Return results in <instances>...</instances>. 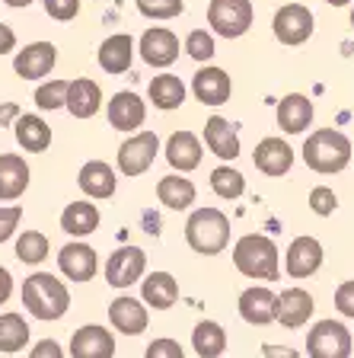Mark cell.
<instances>
[{
    "label": "cell",
    "mask_w": 354,
    "mask_h": 358,
    "mask_svg": "<svg viewBox=\"0 0 354 358\" xmlns=\"http://www.w3.org/2000/svg\"><path fill=\"white\" fill-rule=\"evenodd\" d=\"M303 164L319 176L341 173L351 164V138L339 128H319L303 141Z\"/></svg>",
    "instance_id": "1"
},
{
    "label": "cell",
    "mask_w": 354,
    "mask_h": 358,
    "mask_svg": "<svg viewBox=\"0 0 354 358\" xmlns=\"http://www.w3.org/2000/svg\"><path fill=\"white\" fill-rule=\"evenodd\" d=\"M233 266L239 275L256 282H278V243L265 234H246L233 243Z\"/></svg>",
    "instance_id": "2"
},
{
    "label": "cell",
    "mask_w": 354,
    "mask_h": 358,
    "mask_svg": "<svg viewBox=\"0 0 354 358\" xmlns=\"http://www.w3.org/2000/svg\"><path fill=\"white\" fill-rule=\"evenodd\" d=\"M22 307L36 320H61L71 310V291L52 272H36L22 282Z\"/></svg>",
    "instance_id": "3"
},
{
    "label": "cell",
    "mask_w": 354,
    "mask_h": 358,
    "mask_svg": "<svg viewBox=\"0 0 354 358\" xmlns=\"http://www.w3.org/2000/svg\"><path fill=\"white\" fill-rule=\"evenodd\" d=\"M185 243L198 256H217L230 243V217L221 208H195L185 221Z\"/></svg>",
    "instance_id": "4"
},
{
    "label": "cell",
    "mask_w": 354,
    "mask_h": 358,
    "mask_svg": "<svg viewBox=\"0 0 354 358\" xmlns=\"http://www.w3.org/2000/svg\"><path fill=\"white\" fill-rule=\"evenodd\" d=\"M256 7L252 0H211L207 3V26L221 38H239L252 29Z\"/></svg>",
    "instance_id": "5"
},
{
    "label": "cell",
    "mask_w": 354,
    "mask_h": 358,
    "mask_svg": "<svg viewBox=\"0 0 354 358\" xmlns=\"http://www.w3.org/2000/svg\"><path fill=\"white\" fill-rule=\"evenodd\" d=\"M351 333L339 320H319L307 333V355L310 358H351Z\"/></svg>",
    "instance_id": "6"
},
{
    "label": "cell",
    "mask_w": 354,
    "mask_h": 358,
    "mask_svg": "<svg viewBox=\"0 0 354 358\" xmlns=\"http://www.w3.org/2000/svg\"><path fill=\"white\" fill-rule=\"evenodd\" d=\"M156 154H160V138L156 131H134L121 148H118V170L128 179L144 176L154 166Z\"/></svg>",
    "instance_id": "7"
},
{
    "label": "cell",
    "mask_w": 354,
    "mask_h": 358,
    "mask_svg": "<svg viewBox=\"0 0 354 358\" xmlns=\"http://www.w3.org/2000/svg\"><path fill=\"white\" fill-rule=\"evenodd\" d=\"M147 272V253L140 246H118L105 259V282L112 288H131Z\"/></svg>",
    "instance_id": "8"
},
{
    "label": "cell",
    "mask_w": 354,
    "mask_h": 358,
    "mask_svg": "<svg viewBox=\"0 0 354 358\" xmlns=\"http://www.w3.org/2000/svg\"><path fill=\"white\" fill-rule=\"evenodd\" d=\"M272 29H274V38H278L281 45H290V48H294V45H303L313 36L310 7H303V3H284V7L274 13Z\"/></svg>",
    "instance_id": "9"
},
{
    "label": "cell",
    "mask_w": 354,
    "mask_h": 358,
    "mask_svg": "<svg viewBox=\"0 0 354 358\" xmlns=\"http://www.w3.org/2000/svg\"><path fill=\"white\" fill-rule=\"evenodd\" d=\"M323 243L310 234H303V237H294L288 246V253H284V268H288L290 278H310L316 275L319 268H323Z\"/></svg>",
    "instance_id": "10"
},
{
    "label": "cell",
    "mask_w": 354,
    "mask_h": 358,
    "mask_svg": "<svg viewBox=\"0 0 354 358\" xmlns=\"http://www.w3.org/2000/svg\"><path fill=\"white\" fill-rule=\"evenodd\" d=\"M313 310H316V304H313V294L307 288H284L281 294H274V320L281 327L288 329L307 327Z\"/></svg>",
    "instance_id": "11"
},
{
    "label": "cell",
    "mask_w": 354,
    "mask_h": 358,
    "mask_svg": "<svg viewBox=\"0 0 354 358\" xmlns=\"http://www.w3.org/2000/svg\"><path fill=\"white\" fill-rule=\"evenodd\" d=\"M58 268L64 272V278H71V282L80 285V282H89V278L99 272V256L89 243H83V240H71L67 246H61Z\"/></svg>",
    "instance_id": "12"
},
{
    "label": "cell",
    "mask_w": 354,
    "mask_h": 358,
    "mask_svg": "<svg viewBox=\"0 0 354 358\" xmlns=\"http://www.w3.org/2000/svg\"><path fill=\"white\" fill-rule=\"evenodd\" d=\"M54 64H58V48L52 42H32L13 58V71L22 80H42L54 71Z\"/></svg>",
    "instance_id": "13"
},
{
    "label": "cell",
    "mask_w": 354,
    "mask_h": 358,
    "mask_svg": "<svg viewBox=\"0 0 354 358\" xmlns=\"http://www.w3.org/2000/svg\"><path fill=\"white\" fill-rule=\"evenodd\" d=\"M138 52L150 67H170L179 58V36L172 29H166V26H150L140 36Z\"/></svg>",
    "instance_id": "14"
},
{
    "label": "cell",
    "mask_w": 354,
    "mask_h": 358,
    "mask_svg": "<svg viewBox=\"0 0 354 358\" xmlns=\"http://www.w3.org/2000/svg\"><path fill=\"white\" fill-rule=\"evenodd\" d=\"M252 164H256L258 173L281 179L294 166V148L288 141H281V138H262L256 144V150H252Z\"/></svg>",
    "instance_id": "15"
},
{
    "label": "cell",
    "mask_w": 354,
    "mask_h": 358,
    "mask_svg": "<svg viewBox=\"0 0 354 358\" xmlns=\"http://www.w3.org/2000/svg\"><path fill=\"white\" fill-rule=\"evenodd\" d=\"M105 115H109V125L115 128V131L131 134L144 125V119H147V103H144L138 93H131V90H121V93H115V96L109 99Z\"/></svg>",
    "instance_id": "16"
},
{
    "label": "cell",
    "mask_w": 354,
    "mask_h": 358,
    "mask_svg": "<svg viewBox=\"0 0 354 358\" xmlns=\"http://www.w3.org/2000/svg\"><path fill=\"white\" fill-rule=\"evenodd\" d=\"M71 358H115V336L99 323H87L71 336Z\"/></svg>",
    "instance_id": "17"
},
{
    "label": "cell",
    "mask_w": 354,
    "mask_h": 358,
    "mask_svg": "<svg viewBox=\"0 0 354 358\" xmlns=\"http://www.w3.org/2000/svg\"><path fill=\"white\" fill-rule=\"evenodd\" d=\"M192 93L198 103L205 106H223L233 93V80L223 67H214V64H205L198 74L192 77Z\"/></svg>",
    "instance_id": "18"
},
{
    "label": "cell",
    "mask_w": 354,
    "mask_h": 358,
    "mask_svg": "<svg viewBox=\"0 0 354 358\" xmlns=\"http://www.w3.org/2000/svg\"><path fill=\"white\" fill-rule=\"evenodd\" d=\"M147 307H144V301L131 298V294H121V298H115L109 304V323L112 329H118V333L125 336H140L144 329H147Z\"/></svg>",
    "instance_id": "19"
},
{
    "label": "cell",
    "mask_w": 354,
    "mask_h": 358,
    "mask_svg": "<svg viewBox=\"0 0 354 358\" xmlns=\"http://www.w3.org/2000/svg\"><path fill=\"white\" fill-rule=\"evenodd\" d=\"M64 109L74 115V119H93L99 109H103V90L96 80L89 77H77V80L67 83V99Z\"/></svg>",
    "instance_id": "20"
},
{
    "label": "cell",
    "mask_w": 354,
    "mask_h": 358,
    "mask_svg": "<svg viewBox=\"0 0 354 358\" xmlns=\"http://www.w3.org/2000/svg\"><path fill=\"white\" fill-rule=\"evenodd\" d=\"M239 307V317H243L249 327H268L274 323V291L265 288V285H252L239 294L236 301Z\"/></svg>",
    "instance_id": "21"
},
{
    "label": "cell",
    "mask_w": 354,
    "mask_h": 358,
    "mask_svg": "<svg viewBox=\"0 0 354 358\" xmlns=\"http://www.w3.org/2000/svg\"><path fill=\"white\" fill-rule=\"evenodd\" d=\"M166 160H170V166L176 173H192L201 166V141L195 131H172L170 141H166Z\"/></svg>",
    "instance_id": "22"
},
{
    "label": "cell",
    "mask_w": 354,
    "mask_h": 358,
    "mask_svg": "<svg viewBox=\"0 0 354 358\" xmlns=\"http://www.w3.org/2000/svg\"><path fill=\"white\" fill-rule=\"evenodd\" d=\"M13 134H16V144L26 154H42V150L52 148V125L42 115H36V112H22L20 119L13 122Z\"/></svg>",
    "instance_id": "23"
},
{
    "label": "cell",
    "mask_w": 354,
    "mask_h": 358,
    "mask_svg": "<svg viewBox=\"0 0 354 358\" xmlns=\"http://www.w3.org/2000/svg\"><path fill=\"white\" fill-rule=\"evenodd\" d=\"M274 115H278V128L284 134H303L313 125V103L303 93H288V96H281Z\"/></svg>",
    "instance_id": "24"
},
{
    "label": "cell",
    "mask_w": 354,
    "mask_h": 358,
    "mask_svg": "<svg viewBox=\"0 0 354 358\" xmlns=\"http://www.w3.org/2000/svg\"><path fill=\"white\" fill-rule=\"evenodd\" d=\"M77 182H80L87 199H99V201L112 199V195H115V186H118L115 170H112L105 160H87V164L80 166Z\"/></svg>",
    "instance_id": "25"
},
{
    "label": "cell",
    "mask_w": 354,
    "mask_h": 358,
    "mask_svg": "<svg viewBox=\"0 0 354 358\" xmlns=\"http://www.w3.org/2000/svg\"><path fill=\"white\" fill-rule=\"evenodd\" d=\"M205 144L214 157H221L223 164L239 157V134H236V128L223 115H211L205 122Z\"/></svg>",
    "instance_id": "26"
},
{
    "label": "cell",
    "mask_w": 354,
    "mask_h": 358,
    "mask_svg": "<svg viewBox=\"0 0 354 358\" xmlns=\"http://www.w3.org/2000/svg\"><path fill=\"white\" fill-rule=\"evenodd\" d=\"M29 189V164L22 154H0V201H16Z\"/></svg>",
    "instance_id": "27"
},
{
    "label": "cell",
    "mask_w": 354,
    "mask_h": 358,
    "mask_svg": "<svg viewBox=\"0 0 354 358\" xmlns=\"http://www.w3.org/2000/svg\"><path fill=\"white\" fill-rule=\"evenodd\" d=\"M96 61L105 74H125L134 61V38L128 32H115L109 36L96 52Z\"/></svg>",
    "instance_id": "28"
},
{
    "label": "cell",
    "mask_w": 354,
    "mask_h": 358,
    "mask_svg": "<svg viewBox=\"0 0 354 358\" xmlns=\"http://www.w3.org/2000/svg\"><path fill=\"white\" fill-rule=\"evenodd\" d=\"M99 208L93 205L89 199H80V201H71L64 211H61V231L71 234L74 240H83L99 227Z\"/></svg>",
    "instance_id": "29"
},
{
    "label": "cell",
    "mask_w": 354,
    "mask_h": 358,
    "mask_svg": "<svg viewBox=\"0 0 354 358\" xmlns=\"http://www.w3.org/2000/svg\"><path fill=\"white\" fill-rule=\"evenodd\" d=\"M156 199H160V205H166V208H172V211H185L195 205L198 189H195V182L185 179L182 173H170V176H163L160 182H156Z\"/></svg>",
    "instance_id": "30"
},
{
    "label": "cell",
    "mask_w": 354,
    "mask_h": 358,
    "mask_svg": "<svg viewBox=\"0 0 354 358\" xmlns=\"http://www.w3.org/2000/svg\"><path fill=\"white\" fill-rule=\"evenodd\" d=\"M140 298H144L147 307H154V310H170L179 301V282L170 272H150L140 282Z\"/></svg>",
    "instance_id": "31"
},
{
    "label": "cell",
    "mask_w": 354,
    "mask_h": 358,
    "mask_svg": "<svg viewBox=\"0 0 354 358\" xmlns=\"http://www.w3.org/2000/svg\"><path fill=\"white\" fill-rule=\"evenodd\" d=\"M147 96H150V103H154L156 109L172 112V109H179V106L185 103V83L179 80L176 74H160V77L150 80Z\"/></svg>",
    "instance_id": "32"
},
{
    "label": "cell",
    "mask_w": 354,
    "mask_h": 358,
    "mask_svg": "<svg viewBox=\"0 0 354 358\" xmlns=\"http://www.w3.org/2000/svg\"><path fill=\"white\" fill-rule=\"evenodd\" d=\"M192 349L198 358H221L227 352V333L217 320H201L192 333Z\"/></svg>",
    "instance_id": "33"
},
{
    "label": "cell",
    "mask_w": 354,
    "mask_h": 358,
    "mask_svg": "<svg viewBox=\"0 0 354 358\" xmlns=\"http://www.w3.org/2000/svg\"><path fill=\"white\" fill-rule=\"evenodd\" d=\"M26 343H29V323L13 310L0 313V352L13 355V352L26 349Z\"/></svg>",
    "instance_id": "34"
},
{
    "label": "cell",
    "mask_w": 354,
    "mask_h": 358,
    "mask_svg": "<svg viewBox=\"0 0 354 358\" xmlns=\"http://www.w3.org/2000/svg\"><path fill=\"white\" fill-rule=\"evenodd\" d=\"M48 250H52V243L42 231H22L16 240V259L26 266H38L42 259H48Z\"/></svg>",
    "instance_id": "35"
},
{
    "label": "cell",
    "mask_w": 354,
    "mask_h": 358,
    "mask_svg": "<svg viewBox=\"0 0 354 358\" xmlns=\"http://www.w3.org/2000/svg\"><path fill=\"white\" fill-rule=\"evenodd\" d=\"M211 189H214V195L233 201L246 192V176L239 170H233L230 164H223V166H217V170H211Z\"/></svg>",
    "instance_id": "36"
},
{
    "label": "cell",
    "mask_w": 354,
    "mask_h": 358,
    "mask_svg": "<svg viewBox=\"0 0 354 358\" xmlns=\"http://www.w3.org/2000/svg\"><path fill=\"white\" fill-rule=\"evenodd\" d=\"M67 83H71V80H48V83H38V90H36V106H38V109H42V112L64 109Z\"/></svg>",
    "instance_id": "37"
},
{
    "label": "cell",
    "mask_w": 354,
    "mask_h": 358,
    "mask_svg": "<svg viewBox=\"0 0 354 358\" xmlns=\"http://www.w3.org/2000/svg\"><path fill=\"white\" fill-rule=\"evenodd\" d=\"M185 52L192 55L198 64H205V61H211L217 55V45H214V36L205 29H192L189 36H185Z\"/></svg>",
    "instance_id": "38"
},
{
    "label": "cell",
    "mask_w": 354,
    "mask_h": 358,
    "mask_svg": "<svg viewBox=\"0 0 354 358\" xmlns=\"http://www.w3.org/2000/svg\"><path fill=\"white\" fill-rule=\"evenodd\" d=\"M138 10L147 20H172L185 10V0H138Z\"/></svg>",
    "instance_id": "39"
},
{
    "label": "cell",
    "mask_w": 354,
    "mask_h": 358,
    "mask_svg": "<svg viewBox=\"0 0 354 358\" xmlns=\"http://www.w3.org/2000/svg\"><path fill=\"white\" fill-rule=\"evenodd\" d=\"M310 208H313V215L329 217L335 208H339V195H335L329 186H316L310 192Z\"/></svg>",
    "instance_id": "40"
},
{
    "label": "cell",
    "mask_w": 354,
    "mask_h": 358,
    "mask_svg": "<svg viewBox=\"0 0 354 358\" xmlns=\"http://www.w3.org/2000/svg\"><path fill=\"white\" fill-rule=\"evenodd\" d=\"M42 3H45V13L58 22H71L80 13V0H42Z\"/></svg>",
    "instance_id": "41"
},
{
    "label": "cell",
    "mask_w": 354,
    "mask_h": 358,
    "mask_svg": "<svg viewBox=\"0 0 354 358\" xmlns=\"http://www.w3.org/2000/svg\"><path fill=\"white\" fill-rule=\"evenodd\" d=\"M20 221H22L20 205H0V243H7V240L13 237Z\"/></svg>",
    "instance_id": "42"
},
{
    "label": "cell",
    "mask_w": 354,
    "mask_h": 358,
    "mask_svg": "<svg viewBox=\"0 0 354 358\" xmlns=\"http://www.w3.org/2000/svg\"><path fill=\"white\" fill-rule=\"evenodd\" d=\"M144 358H185V352H182V345H179L176 339H170V336H160V339H154V343L147 345Z\"/></svg>",
    "instance_id": "43"
},
{
    "label": "cell",
    "mask_w": 354,
    "mask_h": 358,
    "mask_svg": "<svg viewBox=\"0 0 354 358\" xmlns=\"http://www.w3.org/2000/svg\"><path fill=\"white\" fill-rule=\"evenodd\" d=\"M335 307H339L341 317H351L354 320V278H348V282H341L335 288Z\"/></svg>",
    "instance_id": "44"
},
{
    "label": "cell",
    "mask_w": 354,
    "mask_h": 358,
    "mask_svg": "<svg viewBox=\"0 0 354 358\" xmlns=\"http://www.w3.org/2000/svg\"><path fill=\"white\" fill-rule=\"evenodd\" d=\"M29 358H64V349H61V343H54V339H42V343L32 345Z\"/></svg>",
    "instance_id": "45"
},
{
    "label": "cell",
    "mask_w": 354,
    "mask_h": 358,
    "mask_svg": "<svg viewBox=\"0 0 354 358\" xmlns=\"http://www.w3.org/2000/svg\"><path fill=\"white\" fill-rule=\"evenodd\" d=\"M16 48V32L10 29L7 22H0V55H10Z\"/></svg>",
    "instance_id": "46"
},
{
    "label": "cell",
    "mask_w": 354,
    "mask_h": 358,
    "mask_svg": "<svg viewBox=\"0 0 354 358\" xmlns=\"http://www.w3.org/2000/svg\"><path fill=\"white\" fill-rule=\"evenodd\" d=\"M20 115H22V112H20V106H16V103H0V128L13 125Z\"/></svg>",
    "instance_id": "47"
},
{
    "label": "cell",
    "mask_w": 354,
    "mask_h": 358,
    "mask_svg": "<svg viewBox=\"0 0 354 358\" xmlns=\"http://www.w3.org/2000/svg\"><path fill=\"white\" fill-rule=\"evenodd\" d=\"M10 294H13V275H10V268L0 266V304H7Z\"/></svg>",
    "instance_id": "48"
},
{
    "label": "cell",
    "mask_w": 354,
    "mask_h": 358,
    "mask_svg": "<svg viewBox=\"0 0 354 358\" xmlns=\"http://www.w3.org/2000/svg\"><path fill=\"white\" fill-rule=\"evenodd\" d=\"M262 352H265L268 358H297V352H294V349H278V345H265Z\"/></svg>",
    "instance_id": "49"
},
{
    "label": "cell",
    "mask_w": 354,
    "mask_h": 358,
    "mask_svg": "<svg viewBox=\"0 0 354 358\" xmlns=\"http://www.w3.org/2000/svg\"><path fill=\"white\" fill-rule=\"evenodd\" d=\"M3 3H7V7H13V10H22V7H29L32 0H3Z\"/></svg>",
    "instance_id": "50"
},
{
    "label": "cell",
    "mask_w": 354,
    "mask_h": 358,
    "mask_svg": "<svg viewBox=\"0 0 354 358\" xmlns=\"http://www.w3.org/2000/svg\"><path fill=\"white\" fill-rule=\"evenodd\" d=\"M325 3H329V7H348L351 0H325Z\"/></svg>",
    "instance_id": "51"
},
{
    "label": "cell",
    "mask_w": 354,
    "mask_h": 358,
    "mask_svg": "<svg viewBox=\"0 0 354 358\" xmlns=\"http://www.w3.org/2000/svg\"><path fill=\"white\" fill-rule=\"evenodd\" d=\"M351 26H354V7H351Z\"/></svg>",
    "instance_id": "52"
}]
</instances>
